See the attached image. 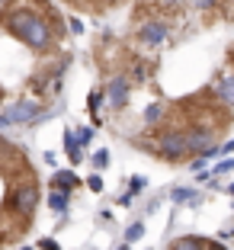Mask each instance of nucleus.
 <instances>
[{
    "instance_id": "nucleus-3",
    "label": "nucleus",
    "mask_w": 234,
    "mask_h": 250,
    "mask_svg": "<svg viewBox=\"0 0 234 250\" xmlns=\"http://www.w3.org/2000/svg\"><path fill=\"white\" fill-rule=\"evenodd\" d=\"M42 116V103L39 100H20V103H10L7 109H0V128H10V125H32Z\"/></svg>"
},
{
    "instance_id": "nucleus-32",
    "label": "nucleus",
    "mask_w": 234,
    "mask_h": 250,
    "mask_svg": "<svg viewBox=\"0 0 234 250\" xmlns=\"http://www.w3.org/2000/svg\"><path fill=\"white\" fill-rule=\"evenodd\" d=\"M119 250H128V244H122V247H119Z\"/></svg>"
},
{
    "instance_id": "nucleus-27",
    "label": "nucleus",
    "mask_w": 234,
    "mask_h": 250,
    "mask_svg": "<svg viewBox=\"0 0 234 250\" xmlns=\"http://www.w3.org/2000/svg\"><path fill=\"white\" fill-rule=\"evenodd\" d=\"M205 164H209V161H202V157H192V161H190V170H202Z\"/></svg>"
},
{
    "instance_id": "nucleus-8",
    "label": "nucleus",
    "mask_w": 234,
    "mask_h": 250,
    "mask_svg": "<svg viewBox=\"0 0 234 250\" xmlns=\"http://www.w3.org/2000/svg\"><path fill=\"white\" fill-rule=\"evenodd\" d=\"M77 186H81V180H77V173H74V170H58V173L51 177V189L67 192V196H71Z\"/></svg>"
},
{
    "instance_id": "nucleus-2",
    "label": "nucleus",
    "mask_w": 234,
    "mask_h": 250,
    "mask_svg": "<svg viewBox=\"0 0 234 250\" xmlns=\"http://www.w3.org/2000/svg\"><path fill=\"white\" fill-rule=\"evenodd\" d=\"M154 154L167 164H183L190 157L183 132L180 128H157V135H154Z\"/></svg>"
},
{
    "instance_id": "nucleus-4",
    "label": "nucleus",
    "mask_w": 234,
    "mask_h": 250,
    "mask_svg": "<svg viewBox=\"0 0 234 250\" xmlns=\"http://www.w3.org/2000/svg\"><path fill=\"white\" fill-rule=\"evenodd\" d=\"M135 39H138L145 48H161V45H167V39H170V22L161 20V16H148V20H138Z\"/></svg>"
},
{
    "instance_id": "nucleus-33",
    "label": "nucleus",
    "mask_w": 234,
    "mask_h": 250,
    "mask_svg": "<svg viewBox=\"0 0 234 250\" xmlns=\"http://www.w3.org/2000/svg\"><path fill=\"white\" fill-rule=\"evenodd\" d=\"M22 250H36V247H22Z\"/></svg>"
},
{
    "instance_id": "nucleus-35",
    "label": "nucleus",
    "mask_w": 234,
    "mask_h": 250,
    "mask_svg": "<svg viewBox=\"0 0 234 250\" xmlns=\"http://www.w3.org/2000/svg\"><path fill=\"white\" fill-rule=\"evenodd\" d=\"M0 244H3V237H0Z\"/></svg>"
},
{
    "instance_id": "nucleus-21",
    "label": "nucleus",
    "mask_w": 234,
    "mask_h": 250,
    "mask_svg": "<svg viewBox=\"0 0 234 250\" xmlns=\"http://www.w3.org/2000/svg\"><path fill=\"white\" fill-rule=\"evenodd\" d=\"M74 138H77L81 147H87L90 141H93V128H84V125H81V128H74Z\"/></svg>"
},
{
    "instance_id": "nucleus-28",
    "label": "nucleus",
    "mask_w": 234,
    "mask_h": 250,
    "mask_svg": "<svg viewBox=\"0 0 234 250\" xmlns=\"http://www.w3.org/2000/svg\"><path fill=\"white\" fill-rule=\"evenodd\" d=\"M205 250H228L221 241H205Z\"/></svg>"
},
{
    "instance_id": "nucleus-6",
    "label": "nucleus",
    "mask_w": 234,
    "mask_h": 250,
    "mask_svg": "<svg viewBox=\"0 0 234 250\" xmlns=\"http://www.w3.org/2000/svg\"><path fill=\"white\" fill-rule=\"evenodd\" d=\"M16 39H20L22 45H29L32 52H45V48L55 42V36H51V29H48V22H45V16H42V13H39L36 20H32V22H29V26H26V29H22Z\"/></svg>"
},
{
    "instance_id": "nucleus-11",
    "label": "nucleus",
    "mask_w": 234,
    "mask_h": 250,
    "mask_svg": "<svg viewBox=\"0 0 234 250\" xmlns=\"http://www.w3.org/2000/svg\"><path fill=\"white\" fill-rule=\"evenodd\" d=\"M164 119H167V109H164V106H148V109L141 112V122H145L148 128H161Z\"/></svg>"
},
{
    "instance_id": "nucleus-19",
    "label": "nucleus",
    "mask_w": 234,
    "mask_h": 250,
    "mask_svg": "<svg viewBox=\"0 0 234 250\" xmlns=\"http://www.w3.org/2000/svg\"><path fill=\"white\" fill-rule=\"evenodd\" d=\"M231 170H234V157H225V161H218L212 167V180L215 177H225V173H231Z\"/></svg>"
},
{
    "instance_id": "nucleus-9",
    "label": "nucleus",
    "mask_w": 234,
    "mask_h": 250,
    "mask_svg": "<svg viewBox=\"0 0 234 250\" xmlns=\"http://www.w3.org/2000/svg\"><path fill=\"white\" fill-rule=\"evenodd\" d=\"M215 100H218L221 106H228V109H234V77H225V81H218L212 87Z\"/></svg>"
},
{
    "instance_id": "nucleus-29",
    "label": "nucleus",
    "mask_w": 234,
    "mask_h": 250,
    "mask_svg": "<svg viewBox=\"0 0 234 250\" xmlns=\"http://www.w3.org/2000/svg\"><path fill=\"white\" fill-rule=\"evenodd\" d=\"M221 151H228V154H234V138H231V141H228V145H225V147H221Z\"/></svg>"
},
{
    "instance_id": "nucleus-7",
    "label": "nucleus",
    "mask_w": 234,
    "mask_h": 250,
    "mask_svg": "<svg viewBox=\"0 0 234 250\" xmlns=\"http://www.w3.org/2000/svg\"><path fill=\"white\" fill-rule=\"evenodd\" d=\"M36 10H32V7H20V3H13V7H10L7 10V13H3V16H0V26H3V29H7L10 32V36H20V32L22 29H26V26H29V22L32 20H36Z\"/></svg>"
},
{
    "instance_id": "nucleus-1",
    "label": "nucleus",
    "mask_w": 234,
    "mask_h": 250,
    "mask_svg": "<svg viewBox=\"0 0 234 250\" xmlns=\"http://www.w3.org/2000/svg\"><path fill=\"white\" fill-rule=\"evenodd\" d=\"M3 206L10 208V215H16V218L26 225V221L32 218V212H36V206H39V186H36V177L10 186V189H7V199H3Z\"/></svg>"
},
{
    "instance_id": "nucleus-17",
    "label": "nucleus",
    "mask_w": 234,
    "mask_h": 250,
    "mask_svg": "<svg viewBox=\"0 0 234 250\" xmlns=\"http://www.w3.org/2000/svg\"><path fill=\"white\" fill-rule=\"evenodd\" d=\"M145 237V225L141 221H132L128 228H125V244H135V241H141Z\"/></svg>"
},
{
    "instance_id": "nucleus-5",
    "label": "nucleus",
    "mask_w": 234,
    "mask_h": 250,
    "mask_svg": "<svg viewBox=\"0 0 234 250\" xmlns=\"http://www.w3.org/2000/svg\"><path fill=\"white\" fill-rule=\"evenodd\" d=\"M103 100H106L109 109L122 112L125 106H128V100H132V81H128V74H112V77H106Z\"/></svg>"
},
{
    "instance_id": "nucleus-16",
    "label": "nucleus",
    "mask_w": 234,
    "mask_h": 250,
    "mask_svg": "<svg viewBox=\"0 0 234 250\" xmlns=\"http://www.w3.org/2000/svg\"><path fill=\"white\" fill-rule=\"evenodd\" d=\"M48 206H51V212H67V192L51 189V196H48Z\"/></svg>"
},
{
    "instance_id": "nucleus-20",
    "label": "nucleus",
    "mask_w": 234,
    "mask_h": 250,
    "mask_svg": "<svg viewBox=\"0 0 234 250\" xmlns=\"http://www.w3.org/2000/svg\"><path fill=\"white\" fill-rule=\"evenodd\" d=\"M100 106H103V90H93V93L87 96V109L93 112V116H100Z\"/></svg>"
},
{
    "instance_id": "nucleus-26",
    "label": "nucleus",
    "mask_w": 234,
    "mask_h": 250,
    "mask_svg": "<svg viewBox=\"0 0 234 250\" xmlns=\"http://www.w3.org/2000/svg\"><path fill=\"white\" fill-rule=\"evenodd\" d=\"M39 247H42V250H58V244L51 241V237H45V241H39Z\"/></svg>"
},
{
    "instance_id": "nucleus-25",
    "label": "nucleus",
    "mask_w": 234,
    "mask_h": 250,
    "mask_svg": "<svg viewBox=\"0 0 234 250\" xmlns=\"http://www.w3.org/2000/svg\"><path fill=\"white\" fill-rule=\"evenodd\" d=\"M67 26H71V32H77V36H81V32H84V20H77V16H74V20L67 22Z\"/></svg>"
},
{
    "instance_id": "nucleus-12",
    "label": "nucleus",
    "mask_w": 234,
    "mask_h": 250,
    "mask_svg": "<svg viewBox=\"0 0 234 250\" xmlns=\"http://www.w3.org/2000/svg\"><path fill=\"white\" fill-rule=\"evenodd\" d=\"M170 250H205V241L196 234H183V237H176L173 244H170Z\"/></svg>"
},
{
    "instance_id": "nucleus-24",
    "label": "nucleus",
    "mask_w": 234,
    "mask_h": 250,
    "mask_svg": "<svg viewBox=\"0 0 234 250\" xmlns=\"http://www.w3.org/2000/svg\"><path fill=\"white\" fill-rule=\"evenodd\" d=\"M87 186H90V189H93V192H100V189H103V180H100V177H96V173H93V177L87 180Z\"/></svg>"
},
{
    "instance_id": "nucleus-34",
    "label": "nucleus",
    "mask_w": 234,
    "mask_h": 250,
    "mask_svg": "<svg viewBox=\"0 0 234 250\" xmlns=\"http://www.w3.org/2000/svg\"><path fill=\"white\" fill-rule=\"evenodd\" d=\"M0 10H3V0H0Z\"/></svg>"
},
{
    "instance_id": "nucleus-18",
    "label": "nucleus",
    "mask_w": 234,
    "mask_h": 250,
    "mask_svg": "<svg viewBox=\"0 0 234 250\" xmlns=\"http://www.w3.org/2000/svg\"><path fill=\"white\" fill-rule=\"evenodd\" d=\"M186 0H151L154 10H167V13H176V10H183Z\"/></svg>"
},
{
    "instance_id": "nucleus-22",
    "label": "nucleus",
    "mask_w": 234,
    "mask_h": 250,
    "mask_svg": "<svg viewBox=\"0 0 234 250\" xmlns=\"http://www.w3.org/2000/svg\"><path fill=\"white\" fill-rule=\"evenodd\" d=\"M93 167L96 170H106V167H109V151H106V147H100V151L93 154Z\"/></svg>"
},
{
    "instance_id": "nucleus-30",
    "label": "nucleus",
    "mask_w": 234,
    "mask_h": 250,
    "mask_svg": "<svg viewBox=\"0 0 234 250\" xmlns=\"http://www.w3.org/2000/svg\"><path fill=\"white\" fill-rule=\"evenodd\" d=\"M228 196H231V199H234V183H231V186H228Z\"/></svg>"
},
{
    "instance_id": "nucleus-13",
    "label": "nucleus",
    "mask_w": 234,
    "mask_h": 250,
    "mask_svg": "<svg viewBox=\"0 0 234 250\" xmlns=\"http://www.w3.org/2000/svg\"><path fill=\"white\" fill-rule=\"evenodd\" d=\"M64 151H67V157H71V164H81V145L74 138V128L64 132Z\"/></svg>"
},
{
    "instance_id": "nucleus-14",
    "label": "nucleus",
    "mask_w": 234,
    "mask_h": 250,
    "mask_svg": "<svg viewBox=\"0 0 234 250\" xmlns=\"http://www.w3.org/2000/svg\"><path fill=\"white\" fill-rule=\"evenodd\" d=\"M148 74H151V64H148V61H138V58H135L132 71H128V81H135V83H145V81H148Z\"/></svg>"
},
{
    "instance_id": "nucleus-15",
    "label": "nucleus",
    "mask_w": 234,
    "mask_h": 250,
    "mask_svg": "<svg viewBox=\"0 0 234 250\" xmlns=\"http://www.w3.org/2000/svg\"><path fill=\"white\" fill-rule=\"evenodd\" d=\"M145 186H148V180H145V177H132V180H128V192L122 196V202L128 206V202H132L138 192H145Z\"/></svg>"
},
{
    "instance_id": "nucleus-23",
    "label": "nucleus",
    "mask_w": 234,
    "mask_h": 250,
    "mask_svg": "<svg viewBox=\"0 0 234 250\" xmlns=\"http://www.w3.org/2000/svg\"><path fill=\"white\" fill-rule=\"evenodd\" d=\"M192 7L196 10H215V7H221V0H192Z\"/></svg>"
},
{
    "instance_id": "nucleus-31",
    "label": "nucleus",
    "mask_w": 234,
    "mask_h": 250,
    "mask_svg": "<svg viewBox=\"0 0 234 250\" xmlns=\"http://www.w3.org/2000/svg\"><path fill=\"white\" fill-rule=\"evenodd\" d=\"M103 3H119V0H103Z\"/></svg>"
},
{
    "instance_id": "nucleus-10",
    "label": "nucleus",
    "mask_w": 234,
    "mask_h": 250,
    "mask_svg": "<svg viewBox=\"0 0 234 250\" xmlns=\"http://www.w3.org/2000/svg\"><path fill=\"white\" fill-rule=\"evenodd\" d=\"M170 199H173L176 206H199V202H202V196H199L196 189H190V186H186V189H183V186H176V189L170 192Z\"/></svg>"
}]
</instances>
